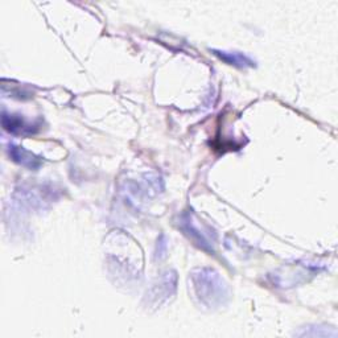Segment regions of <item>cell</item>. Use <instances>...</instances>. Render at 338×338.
<instances>
[{
	"mask_svg": "<svg viewBox=\"0 0 338 338\" xmlns=\"http://www.w3.org/2000/svg\"><path fill=\"white\" fill-rule=\"evenodd\" d=\"M215 55H218L221 59L227 61L229 63H234V65H241L245 66V63H248L250 66H252V61H250L246 57H243L241 55H231V53H225V52H215Z\"/></svg>",
	"mask_w": 338,
	"mask_h": 338,
	"instance_id": "2",
	"label": "cell"
},
{
	"mask_svg": "<svg viewBox=\"0 0 338 338\" xmlns=\"http://www.w3.org/2000/svg\"><path fill=\"white\" fill-rule=\"evenodd\" d=\"M12 157L19 163L24 164V165H30L31 168L38 167V164H40L37 159H34L33 154L24 152L21 148H16V147L12 148Z\"/></svg>",
	"mask_w": 338,
	"mask_h": 338,
	"instance_id": "1",
	"label": "cell"
}]
</instances>
